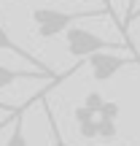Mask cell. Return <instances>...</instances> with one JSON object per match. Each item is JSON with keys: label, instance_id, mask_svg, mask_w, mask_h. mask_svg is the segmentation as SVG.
I'll list each match as a JSON object with an SVG mask.
<instances>
[{"label": "cell", "instance_id": "15", "mask_svg": "<svg viewBox=\"0 0 140 146\" xmlns=\"http://www.w3.org/2000/svg\"><path fill=\"white\" fill-rule=\"evenodd\" d=\"M103 3H105V0H103ZM105 14H110V11H108V3H105Z\"/></svg>", "mask_w": 140, "mask_h": 146}, {"label": "cell", "instance_id": "3", "mask_svg": "<svg viewBox=\"0 0 140 146\" xmlns=\"http://www.w3.org/2000/svg\"><path fill=\"white\" fill-rule=\"evenodd\" d=\"M89 68H92V78L94 81H108L113 78L116 73L127 65H137V60L132 54H113V52H97V54H89Z\"/></svg>", "mask_w": 140, "mask_h": 146}, {"label": "cell", "instance_id": "9", "mask_svg": "<svg viewBox=\"0 0 140 146\" xmlns=\"http://www.w3.org/2000/svg\"><path fill=\"white\" fill-rule=\"evenodd\" d=\"M97 138H103V141H113V138H116V122L97 119Z\"/></svg>", "mask_w": 140, "mask_h": 146}, {"label": "cell", "instance_id": "12", "mask_svg": "<svg viewBox=\"0 0 140 146\" xmlns=\"http://www.w3.org/2000/svg\"><path fill=\"white\" fill-rule=\"evenodd\" d=\"M92 119H94V114H92L89 108H83V106H78V108H76V122H78V125H83V122H92Z\"/></svg>", "mask_w": 140, "mask_h": 146}, {"label": "cell", "instance_id": "11", "mask_svg": "<svg viewBox=\"0 0 140 146\" xmlns=\"http://www.w3.org/2000/svg\"><path fill=\"white\" fill-rule=\"evenodd\" d=\"M78 133H81V138H86V141H94V138H97V119L78 125Z\"/></svg>", "mask_w": 140, "mask_h": 146}, {"label": "cell", "instance_id": "5", "mask_svg": "<svg viewBox=\"0 0 140 146\" xmlns=\"http://www.w3.org/2000/svg\"><path fill=\"white\" fill-rule=\"evenodd\" d=\"M68 73V70H65ZM65 73H59V78L65 76ZM46 81V73H38V70H16V68H8V65H0V89L11 87L14 81ZM51 81H57V78H51Z\"/></svg>", "mask_w": 140, "mask_h": 146}, {"label": "cell", "instance_id": "16", "mask_svg": "<svg viewBox=\"0 0 140 146\" xmlns=\"http://www.w3.org/2000/svg\"><path fill=\"white\" fill-rule=\"evenodd\" d=\"M108 8H110V0H108Z\"/></svg>", "mask_w": 140, "mask_h": 146}, {"label": "cell", "instance_id": "17", "mask_svg": "<svg viewBox=\"0 0 140 146\" xmlns=\"http://www.w3.org/2000/svg\"><path fill=\"white\" fill-rule=\"evenodd\" d=\"M124 146H132V143H124Z\"/></svg>", "mask_w": 140, "mask_h": 146}, {"label": "cell", "instance_id": "1", "mask_svg": "<svg viewBox=\"0 0 140 146\" xmlns=\"http://www.w3.org/2000/svg\"><path fill=\"white\" fill-rule=\"evenodd\" d=\"M89 16H105V8L100 11H57V8H35L32 11V22L38 27V38H54L59 33L70 30L78 19H89Z\"/></svg>", "mask_w": 140, "mask_h": 146}, {"label": "cell", "instance_id": "13", "mask_svg": "<svg viewBox=\"0 0 140 146\" xmlns=\"http://www.w3.org/2000/svg\"><path fill=\"white\" fill-rule=\"evenodd\" d=\"M16 108H19V106H11V103H0V111H5V114H14Z\"/></svg>", "mask_w": 140, "mask_h": 146}, {"label": "cell", "instance_id": "18", "mask_svg": "<svg viewBox=\"0 0 140 146\" xmlns=\"http://www.w3.org/2000/svg\"><path fill=\"white\" fill-rule=\"evenodd\" d=\"M57 3H59V0H57Z\"/></svg>", "mask_w": 140, "mask_h": 146}, {"label": "cell", "instance_id": "6", "mask_svg": "<svg viewBox=\"0 0 140 146\" xmlns=\"http://www.w3.org/2000/svg\"><path fill=\"white\" fill-rule=\"evenodd\" d=\"M27 108H30V100L24 106H19V111L14 114V119H11V135L3 146H30L27 143V135H24V111Z\"/></svg>", "mask_w": 140, "mask_h": 146}, {"label": "cell", "instance_id": "10", "mask_svg": "<svg viewBox=\"0 0 140 146\" xmlns=\"http://www.w3.org/2000/svg\"><path fill=\"white\" fill-rule=\"evenodd\" d=\"M103 103H105V98H103L100 92H89L86 98H83V103H81V106H83V108H89L94 116H97V111H100V106H103Z\"/></svg>", "mask_w": 140, "mask_h": 146}, {"label": "cell", "instance_id": "8", "mask_svg": "<svg viewBox=\"0 0 140 146\" xmlns=\"http://www.w3.org/2000/svg\"><path fill=\"white\" fill-rule=\"evenodd\" d=\"M119 103H113V100H105L103 106H100V111H97V116L94 119H105V122H116L119 119Z\"/></svg>", "mask_w": 140, "mask_h": 146}, {"label": "cell", "instance_id": "2", "mask_svg": "<svg viewBox=\"0 0 140 146\" xmlns=\"http://www.w3.org/2000/svg\"><path fill=\"white\" fill-rule=\"evenodd\" d=\"M65 43H68V52L73 57H89V54H97V52H116V49H127L124 43L119 41H108V38H100L97 33L86 30V27H78L73 25L70 30H65ZM129 52V49H127ZM132 54V52H129ZM135 57V54H132Z\"/></svg>", "mask_w": 140, "mask_h": 146}, {"label": "cell", "instance_id": "7", "mask_svg": "<svg viewBox=\"0 0 140 146\" xmlns=\"http://www.w3.org/2000/svg\"><path fill=\"white\" fill-rule=\"evenodd\" d=\"M43 114H46V122H49V133H51V146H70L68 141H65L62 130H59V122L57 116H54V108L49 103H43Z\"/></svg>", "mask_w": 140, "mask_h": 146}, {"label": "cell", "instance_id": "4", "mask_svg": "<svg viewBox=\"0 0 140 146\" xmlns=\"http://www.w3.org/2000/svg\"><path fill=\"white\" fill-rule=\"evenodd\" d=\"M0 52H11V54H16V57H22V60H27L30 65H35V70H41V73H46V76H51V78H57L59 73H54L49 65H43L41 60H35V54H30L27 49H22L19 43L14 41V38L8 35V30L5 27H0Z\"/></svg>", "mask_w": 140, "mask_h": 146}, {"label": "cell", "instance_id": "14", "mask_svg": "<svg viewBox=\"0 0 140 146\" xmlns=\"http://www.w3.org/2000/svg\"><path fill=\"white\" fill-rule=\"evenodd\" d=\"M16 111H19V108H16ZM16 111H14V114H16ZM14 114H8V116H5V119H3V122H0V133H3V130H5V125H11V119H14Z\"/></svg>", "mask_w": 140, "mask_h": 146}]
</instances>
